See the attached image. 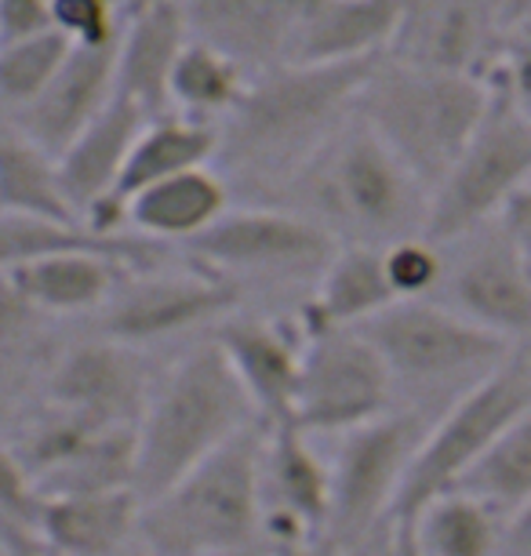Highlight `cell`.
Returning a JSON list of instances; mask_svg holds the SVG:
<instances>
[{"label": "cell", "mask_w": 531, "mask_h": 556, "mask_svg": "<svg viewBox=\"0 0 531 556\" xmlns=\"http://www.w3.org/2000/svg\"><path fill=\"white\" fill-rule=\"evenodd\" d=\"M382 59V55H379ZM379 59L288 62L255 73L230 117L218 121L215 164L223 175L285 186L353 117L357 96Z\"/></svg>", "instance_id": "6da1fadb"}, {"label": "cell", "mask_w": 531, "mask_h": 556, "mask_svg": "<svg viewBox=\"0 0 531 556\" xmlns=\"http://www.w3.org/2000/svg\"><path fill=\"white\" fill-rule=\"evenodd\" d=\"M328 229L339 244L387 248L426 233L430 190L412 167L350 117L320 150L285 182V201Z\"/></svg>", "instance_id": "7a4b0ae2"}, {"label": "cell", "mask_w": 531, "mask_h": 556, "mask_svg": "<svg viewBox=\"0 0 531 556\" xmlns=\"http://www.w3.org/2000/svg\"><path fill=\"white\" fill-rule=\"evenodd\" d=\"M258 415L230 361L207 339L153 386L135 433V495L157 498Z\"/></svg>", "instance_id": "3957f363"}, {"label": "cell", "mask_w": 531, "mask_h": 556, "mask_svg": "<svg viewBox=\"0 0 531 556\" xmlns=\"http://www.w3.org/2000/svg\"><path fill=\"white\" fill-rule=\"evenodd\" d=\"M266 426L241 429L157 498L142 502L146 556H241L263 539Z\"/></svg>", "instance_id": "277c9868"}, {"label": "cell", "mask_w": 531, "mask_h": 556, "mask_svg": "<svg viewBox=\"0 0 531 556\" xmlns=\"http://www.w3.org/2000/svg\"><path fill=\"white\" fill-rule=\"evenodd\" d=\"M488 96V77L382 55L364 80L353 117L368 124L433 193L481 124Z\"/></svg>", "instance_id": "5b68a950"}, {"label": "cell", "mask_w": 531, "mask_h": 556, "mask_svg": "<svg viewBox=\"0 0 531 556\" xmlns=\"http://www.w3.org/2000/svg\"><path fill=\"white\" fill-rule=\"evenodd\" d=\"M524 407H531V345H517L492 375L455 396L426 426L419 451L404 473L401 495L393 502L390 531L401 534L426 502L459 488L463 477L492 447V440Z\"/></svg>", "instance_id": "8992f818"}, {"label": "cell", "mask_w": 531, "mask_h": 556, "mask_svg": "<svg viewBox=\"0 0 531 556\" xmlns=\"http://www.w3.org/2000/svg\"><path fill=\"white\" fill-rule=\"evenodd\" d=\"M361 331L387 361L393 386L437 396L441 412L517 350L437 299L393 302L361 324Z\"/></svg>", "instance_id": "52a82bcc"}, {"label": "cell", "mask_w": 531, "mask_h": 556, "mask_svg": "<svg viewBox=\"0 0 531 556\" xmlns=\"http://www.w3.org/2000/svg\"><path fill=\"white\" fill-rule=\"evenodd\" d=\"M430 422L433 415L426 407H390L387 415L339 433L342 440L328 462L331 506L320 556H353L379 531H390L393 502Z\"/></svg>", "instance_id": "ba28073f"}, {"label": "cell", "mask_w": 531, "mask_h": 556, "mask_svg": "<svg viewBox=\"0 0 531 556\" xmlns=\"http://www.w3.org/2000/svg\"><path fill=\"white\" fill-rule=\"evenodd\" d=\"M492 96L459 161L430 193L426 237L437 244H452L470 229L492 223L509 201L531 186V121L514 106L506 88L488 73Z\"/></svg>", "instance_id": "9c48e42d"}, {"label": "cell", "mask_w": 531, "mask_h": 556, "mask_svg": "<svg viewBox=\"0 0 531 556\" xmlns=\"http://www.w3.org/2000/svg\"><path fill=\"white\" fill-rule=\"evenodd\" d=\"M186 248L197 258V266L215 269L230 280H317L320 269L328 266V258L339 251V240L320 223L288 204H230Z\"/></svg>", "instance_id": "30bf717a"}, {"label": "cell", "mask_w": 531, "mask_h": 556, "mask_svg": "<svg viewBox=\"0 0 531 556\" xmlns=\"http://www.w3.org/2000/svg\"><path fill=\"white\" fill-rule=\"evenodd\" d=\"M393 375L361 328L309 331L291 426L302 433H346L393 407Z\"/></svg>", "instance_id": "8fae6325"}, {"label": "cell", "mask_w": 531, "mask_h": 556, "mask_svg": "<svg viewBox=\"0 0 531 556\" xmlns=\"http://www.w3.org/2000/svg\"><path fill=\"white\" fill-rule=\"evenodd\" d=\"M433 299L509 345H531V262L503 218L444 244V280Z\"/></svg>", "instance_id": "7c38bea8"}, {"label": "cell", "mask_w": 531, "mask_h": 556, "mask_svg": "<svg viewBox=\"0 0 531 556\" xmlns=\"http://www.w3.org/2000/svg\"><path fill=\"white\" fill-rule=\"evenodd\" d=\"M237 299H241V285L215 269H139L128 273L102 306V339L150 345L197 328H215L233 313Z\"/></svg>", "instance_id": "4fadbf2b"}, {"label": "cell", "mask_w": 531, "mask_h": 556, "mask_svg": "<svg viewBox=\"0 0 531 556\" xmlns=\"http://www.w3.org/2000/svg\"><path fill=\"white\" fill-rule=\"evenodd\" d=\"M331 506V469L299 426H266L263 539L277 556H320Z\"/></svg>", "instance_id": "5bb4252c"}, {"label": "cell", "mask_w": 531, "mask_h": 556, "mask_svg": "<svg viewBox=\"0 0 531 556\" xmlns=\"http://www.w3.org/2000/svg\"><path fill=\"white\" fill-rule=\"evenodd\" d=\"M506 45L495 0H401L387 55L415 66L488 77Z\"/></svg>", "instance_id": "9a60e30c"}, {"label": "cell", "mask_w": 531, "mask_h": 556, "mask_svg": "<svg viewBox=\"0 0 531 556\" xmlns=\"http://www.w3.org/2000/svg\"><path fill=\"white\" fill-rule=\"evenodd\" d=\"M146 356L139 345H124L113 339L73 345L59 356L48 375L45 404L62 407L69 415L91 418L99 426H135L153 393Z\"/></svg>", "instance_id": "2e32d148"}, {"label": "cell", "mask_w": 531, "mask_h": 556, "mask_svg": "<svg viewBox=\"0 0 531 556\" xmlns=\"http://www.w3.org/2000/svg\"><path fill=\"white\" fill-rule=\"evenodd\" d=\"M186 29L252 73L288 66L317 0H179Z\"/></svg>", "instance_id": "e0dca14e"}, {"label": "cell", "mask_w": 531, "mask_h": 556, "mask_svg": "<svg viewBox=\"0 0 531 556\" xmlns=\"http://www.w3.org/2000/svg\"><path fill=\"white\" fill-rule=\"evenodd\" d=\"M212 339L230 361L237 382L244 386L258 422L291 426V407H295L302 371V345H306L302 324L241 317L215 324Z\"/></svg>", "instance_id": "ac0fdd59"}, {"label": "cell", "mask_w": 531, "mask_h": 556, "mask_svg": "<svg viewBox=\"0 0 531 556\" xmlns=\"http://www.w3.org/2000/svg\"><path fill=\"white\" fill-rule=\"evenodd\" d=\"M215 150H218L215 124L182 117V113H175V110L150 117L142 124V131L135 135L117 186H113V193L88 215V226L96 229V233H121L124 204H128L135 193H142L146 186H157L179 172H190V167L215 164Z\"/></svg>", "instance_id": "d6986e66"}, {"label": "cell", "mask_w": 531, "mask_h": 556, "mask_svg": "<svg viewBox=\"0 0 531 556\" xmlns=\"http://www.w3.org/2000/svg\"><path fill=\"white\" fill-rule=\"evenodd\" d=\"M117 96V48H73L45 91L15 110V121L40 150L59 156Z\"/></svg>", "instance_id": "ffe728a7"}, {"label": "cell", "mask_w": 531, "mask_h": 556, "mask_svg": "<svg viewBox=\"0 0 531 556\" xmlns=\"http://www.w3.org/2000/svg\"><path fill=\"white\" fill-rule=\"evenodd\" d=\"M190 40L179 0H131L117 40V96L150 117L168 113V84L179 51Z\"/></svg>", "instance_id": "44dd1931"}, {"label": "cell", "mask_w": 531, "mask_h": 556, "mask_svg": "<svg viewBox=\"0 0 531 556\" xmlns=\"http://www.w3.org/2000/svg\"><path fill=\"white\" fill-rule=\"evenodd\" d=\"M146 121H150V113L142 106H135L124 96H113L110 106L55 156L59 190L85 226L88 215L113 193L135 135L142 131Z\"/></svg>", "instance_id": "7402d4cb"}, {"label": "cell", "mask_w": 531, "mask_h": 556, "mask_svg": "<svg viewBox=\"0 0 531 556\" xmlns=\"http://www.w3.org/2000/svg\"><path fill=\"white\" fill-rule=\"evenodd\" d=\"M23 299L40 317H73L102 309L128 273H139L128 258L99 248H69L55 255L8 269Z\"/></svg>", "instance_id": "603a6c76"}, {"label": "cell", "mask_w": 531, "mask_h": 556, "mask_svg": "<svg viewBox=\"0 0 531 556\" xmlns=\"http://www.w3.org/2000/svg\"><path fill=\"white\" fill-rule=\"evenodd\" d=\"M142 498L131 488L51 495L40 506V539L55 556H121L139 539Z\"/></svg>", "instance_id": "cb8c5ba5"}, {"label": "cell", "mask_w": 531, "mask_h": 556, "mask_svg": "<svg viewBox=\"0 0 531 556\" xmlns=\"http://www.w3.org/2000/svg\"><path fill=\"white\" fill-rule=\"evenodd\" d=\"M230 201L233 197L226 175L212 164H201L135 193L124 204V226H131L139 237L157 240V244H168V240L190 244L230 207Z\"/></svg>", "instance_id": "d4e9b609"}, {"label": "cell", "mask_w": 531, "mask_h": 556, "mask_svg": "<svg viewBox=\"0 0 531 556\" xmlns=\"http://www.w3.org/2000/svg\"><path fill=\"white\" fill-rule=\"evenodd\" d=\"M387 266H382V248L371 244H339L328 266L320 269L314 299L302 306L299 324L302 331H328V328H361L375 313L393 306Z\"/></svg>", "instance_id": "484cf974"}, {"label": "cell", "mask_w": 531, "mask_h": 556, "mask_svg": "<svg viewBox=\"0 0 531 556\" xmlns=\"http://www.w3.org/2000/svg\"><path fill=\"white\" fill-rule=\"evenodd\" d=\"M401 0H317L291 62H364L390 51Z\"/></svg>", "instance_id": "4316f807"}, {"label": "cell", "mask_w": 531, "mask_h": 556, "mask_svg": "<svg viewBox=\"0 0 531 556\" xmlns=\"http://www.w3.org/2000/svg\"><path fill=\"white\" fill-rule=\"evenodd\" d=\"M393 539L408 556H503L506 517L484 498L455 488L426 502Z\"/></svg>", "instance_id": "83f0119b"}, {"label": "cell", "mask_w": 531, "mask_h": 556, "mask_svg": "<svg viewBox=\"0 0 531 556\" xmlns=\"http://www.w3.org/2000/svg\"><path fill=\"white\" fill-rule=\"evenodd\" d=\"M252 73L241 62H233L226 51H218L204 40H186V48L175 59L168 106L182 117L207 121L218 128V121L230 117L237 102L244 99Z\"/></svg>", "instance_id": "f1b7e54d"}, {"label": "cell", "mask_w": 531, "mask_h": 556, "mask_svg": "<svg viewBox=\"0 0 531 556\" xmlns=\"http://www.w3.org/2000/svg\"><path fill=\"white\" fill-rule=\"evenodd\" d=\"M0 197L4 212H29L80 223L59 190L55 156L45 153L15 121H0Z\"/></svg>", "instance_id": "f546056e"}, {"label": "cell", "mask_w": 531, "mask_h": 556, "mask_svg": "<svg viewBox=\"0 0 531 556\" xmlns=\"http://www.w3.org/2000/svg\"><path fill=\"white\" fill-rule=\"evenodd\" d=\"M463 491L484 498L509 520L531 498V407L492 440L481 462L463 477Z\"/></svg>", "instance_id": "4dcf8cb0"}, {"label": "cell", "mask_w": 531, "mask_h": 556, "mask_svg": "<svg viewBox=\"0 0 531 556\" xmlns=\"http://www.w3.org/2000/svg\"><path fill=\"white\" fill-rule=\"evenodd\" d=\"M40 495L15 444L0 437V553L4 556H55L40 539Z\"/></svg>", "instance_id": "1f68e13d"}, {"label": "cell", "mask_w": 531, "mask_h": 556, "mask_svg": "<svg viewBox=\"0 0 531 556\" xmlns=\"http://www.w3.org/2000/svg\"><path fill=\"white\" fill-rule=\"evenodd\" d=\"M69 55L73 45L55 26L45 29V34L0 40V106L15 113L26 102H34L55 80V73L66 66Z\"/></svg>", "instance_id": "d6a6232c"}, {"label": "cell", "mask_w": 531, "mask_h": 556, "mask_svg": "<svg viewBox=\"0 0 531 556\" xmlns=\"http://www.w3.org/2000/svg\"><path fill=\"white\" fill-rule=\"evenodd\" d=\"M382 266L397 302L404 299H433L444 280V244L426 233L393 240L382 248Z\"/></svg>", "instance_id": "836d02e7"}, {"label": "cell", "mask_w": 531, "mask_h": 556, "mask_svg": "<svg viewBox=\"0 0 531 556\" xmlns=\"http://www.w3.org/2000/svg\"><path fill=\"white\" fill-rule=\"evenodd\" d=\"M124 18V0H51V26L73 48H117Z\"/></svg>", "instance_id": "e575fe53"}, {"label": "cell", "mask_w": 531, "mask_h": 556, "mask_svg": "<svg viewBox=\"0 0 531 556\" xmlns=\"http://www.w3.org/2000/svg\"><path fill=\"white\" fill-rule=\"evenodd\" d=\"M492 77L503 84L514 106L531 121V23L506 29V45L498 55Z\"/></svg>", "instance_id": "d590c367"}, {"label": "cell", "mask_w": 531, "mask_h": 556, "mask_svg": "<svg viewBox=\"0 0 531 556\" xmlns=\"http://www.w3.org/2000/svg\"><path fill=\"white\" fill-rule=\"evenodd\" d=\"M51 29V0H0V40Z\"/></svg>", "instance_id": "8d00e7d4"}, {"label": "cell", "mask_w": 531, "mask_h": 556, "mask_svg": "<svg viewBox=\"0 0 531 556\" xmlns=\"http://www.w3.org/2000/svg\"><path fill=\"white\" fill-rule=\"evenodd\" d=\"M40 313L23 299V291L15 288L12 273L0 269V345H12L26 334V328L34 324Z\"/></svg>", "instance_id": "74e56055"}, {"label": "cell", "mask_w": 531, "mask_h": 556, "mask_svg": "<svg viewBox=\"0 0 531 556\" xmlns=\"http://www.w3.org/2000/svg\"><path fill=\"white\" fill-rule=\"evenodd\" d=\"M498 218L509 226V233L517 237L520 251H524V258L531 262V186H524V190L509 201V207Z\"/></svg>", "instance_id": "f35d334b"}, {"label": "cell", "mask_w": 531, "mask_h": 556, "mask_svg": "<svg viewBox=\"0 0 531 556\" xmlns=\"http://www.w3.org/2000/svg\"><path fill=\"white\" fill-rule=\"evenodd\" d=\"M503 556H531V498L506 520Z\"/></svg>", "instance_id": "ab89813d"}, {"label": "cell", "mask_w": 531, "mask_h": 556, "mask_svg": "<svg viewBox=\"0 0 531 556\" xmlns=\"http://www.w3.org/2000/svg\"><path fill=\"white\" fill-rule=\"evenodd\" d=\"M495 8H498V18H503L506 29L531 23V0H495Z\"/></svg>", "instance_id": "60d3db41"}, {"label": "cell", "mask_w": 531, "mask_h": 556, "mask_svg": "<svg viewBox=\"0 0 531 556\" xmlns=\"http://www.w3.org/2000/svg\"><path fill=\"white\" fill-rule=\"evenodd\" d=\"M379 556H408L401 549V542L393 539V531H387V539H382V549H379Z\"/></svg>", "instance_id": "b9f144b4"}, {"label": "cell", "mask_w": 531, "mask_h": 556, "mask_svg": "<svg viewBox=\"0 0 531 556\" xmlns=\"http://www.w3.org/2000/svg\"><path fill=\"white\" fill-rule=\"evenodd\" d=\"M0 418H4V401H0Z\"/></svg>", "instance_id": "7bdbcfd3"}, {"label": "cell", "mask_w": 531, "mask_h": 556, "mask_svg": "<svg viewBox=\"0 0 531 556\" xmlns=\"http://www.w3.org/2000/svg\"><path fill=\"white\" fill-rule=\"evenodd\" d=\"M0 556H4V553H0Z\"/></svg>", "instance_id": "ee69618b"}]
</instances>
